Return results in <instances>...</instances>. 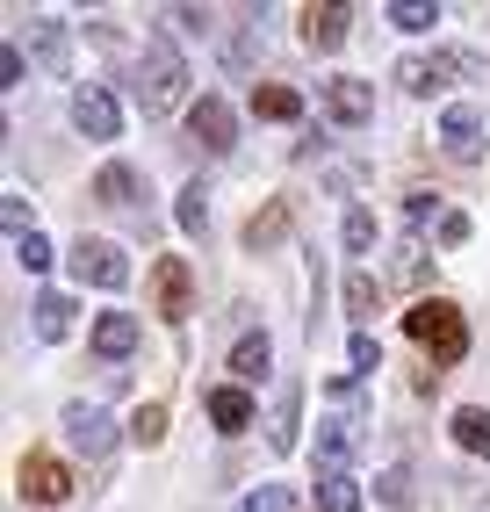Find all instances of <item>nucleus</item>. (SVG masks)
Instances as JSON below:
<instances>
[{
    "instance_id": "nucleus-1",
    "label": "nucleus",
    "mask_w": 490,
    "mask_h": 512,
    "mask_svg": "<svg viewBox=\"0 0 490 512\" xmlns=\"http://www.w3.org/2000/svg\"><path fill=\"white\" fill-rule=\"evenodd\" d=\"M130 101L145 116H166V109H181L188 101V58L173 51L166 37L145 44V58H137V73H130Z\"/></svg>"
},
{
    "instance_id": "nucleus-2",
    "label": "nucleus",
    "mask_w": 490,
    "mask_h": 512,
    "mask_svg": "<svg viewBox=\"0 0 490 512\" xmlns=\"http://www.w3.org/2000/svg\"><path fill=\"white\" fill-rule=\"evenodd\" d=\"M404 332L433 354V375H440V368H454V361L469 354V325H462V311H454L447 296H418L411 311H404Z\"/></svg>"
},
{
    "instance_id": "nucleus-3",
    "label": "nucleus",
    "mask_w": 490,
    "mask_h": 512,
    "mask_svg": "<svg viewBox=\"0 0 490 512\" xmlns=\"http://www.w3.org/2000/svg\"><path fill=\"white\" fill-rule=\"evenodd\" d=\"M188 145L209 152V159H224V152L238 145V116H231V101H224V94L188 101Z\"/></svg>"
},
{
    "instance_id": "nucleus-4",
    "label": "nucleus",
    "mask_w": 490,
    "mask_h": 512,
    "mask_svg": "<svg viewBox=\"0 0 490 512\" xmlns=\"http://www.w3.org/2000/svg\"><path fill=\"white\" fill-rule=\"evenodd\" d=\"M73 282L80 289H123L130 282L123 246H109V238H80V246H73Z\"/></svg>"
},
{
    "instance_id": "nucleus-5",
    "label": "nucleus",
    "mask_w": 490,
    "mask_h": 512,
    "mask_svg": "<svg viewBox=\"0 0 490 512\" xmlns=\"http://www.w3.org/2000/svg\"><path fill=\"white\" fill-rule=\"evenodd\" d=\"M152 303H159V318H173V325L195 311V275H188L181 253H166V260L152 267Z\"/></svg>"
},
{
    "instance_id": "nucleus-6",
    "label": "nucleus",
    "mask_w": 490,
    "mask_h": 512,
    "mask_svg": "<svg viewBox=\"0 0 490 512\" xmlns=\"http://www.w3.org/2000/svg\"><path fill=\"white\" fill-rule=\"evenodd\" d=\"M447 73H476L469 51H433V58H397V87L404 94H433L447 87Z\"/></svg>"
},
{
    "instance_id": "nucleus-7",
    "label": "nucleus",
    "mask_w": 490,
    "mask_h": 512,
    "mask_svg": "<svg viewBox=\"0 0 490 512\" xmlns=\"http://www.w3.org/2000/svg\"><path fill=\"white\" fill-rule=\"evenodd\" d=\"M440 152H447L454 166H476V159H483V116L469 109V101H454V109L440 116Z\"/></svg>"
},
{
    "instance_id": "nucleus-8",
    "label": "nucleus",
    "mask_w": 490,
    "mask_h": 512,
    "mask_svg": "<svg viewBox=\"0 0 490 512\" xmlns=\"http://www.w3.org/2000/svg\"><path fill=\"white\" fill-rule=\"evenodd\" d=\"M73 123H80V138L109 145L116 130H123V109H116V94H109V87H80V94H73Z\"/></svg>"
},
{
    "instance_id": "nucleus-9",
    "label": "nucleus",
    "mask_w": 490,
    "mask_h": 512,
    "mask_svg": "<svg viewBox=\"0 0 490 512\" xmlns=\"http://www.w3.org/2000/svg\"><path fill=\"white\" fill-rule=\"evenodd\" d=\"M22 498H37V505H65V498H73V469L51 462V455H22Z\"/></svg>"
},
{
    "instance_id": "nucleus-10",
    "label": "nucleus",
    "mask_w": 490,
    "mask_h": 512,
    "mask_svg": "<svg viewBox=\"0 0 490 512\" xmlns=\"http://www.w3.org/2000/svg\"><path fill=\"white\" fill-rule=\"evenodd\" d=\"M325 116L346 123V130H361V123L375 116V87H368V80H346V73L325 80Z\"/></svg>"
},
{
    "instance_id": "nucleus-11",
    "label": "nucleus",
    "mask_w": 490,
    "mask_h": 512,
    "mask_svg": "<svg viewBox=\"0 0 490 512\" xmlns=\"http://www.w3.org/2000/svg\"><path fill=\"white\" fill-rule=\"evenodd\" d=\"M65 440H73L80 455H109L116 448V433H109V412H94V404H73V412H65Z\"/></svg>"
},
{
    "instance_id": "nucleus-12",
    "label": "nucleus",
    "mask_w": 490,
    "mask_h": 512,
    "mask_svg": "<svg viewBox=\"0 0 490 512\" xmlns=\"http://www.w3.org/2000/svg\"><path fill=\"white\" fill-rule=\"evenodd\" d=\"M289 224H296V195H274L267 210L245 224V246H253V253H274V246L289 238Z\"/></svg>"
},
{
    "instance_id": "nucleus-13",
    "label": "nucleus",
    "mask_w": 490,
    "mask_h": 512,
    "mask_svg": "<svg viewBox=\"0 0 490 512\" xmlns=\"http://www.w3.org/2000/svg\"><path fill=\"white\" fill-rule=\"evenodd\" d=\"M145 195V174H137V166H123V159H109L94 174V202H109V210H130V202Z\"/></svg>"
},
{
    "instance_id": "nucleus-14",
    "label": "nucleus",
    "mask_w": 490,
    "mask_h": 512,
    "mask_svg": "<svg viewBox=\"0 0 490 512\" xmlns=\"http://www.w3.org/2000/svg\"><path fill=\"white\" fill-rule=\"evenodd\" d=\"M130 347H137V318H130V311H101V318H94V354H101V361H123Z\"/></svg>"
},
{
    "instance_id": "nucleus-15",
    "label": "nucleus",
    "mask_w": 490,
    "mask_h": 512,
    "mask_svg": "<svg viewBox=\"0 0 490 512\" xmlns=\"http://www.w3.org/2000/svg\"><path fill=\"white\" fill-rule=\"evenodd\" d=\"M296 404H303V383L289 375L282 397H274V419H267V448H274V455H289V448H296Z\"/></svg>"
},
{
    "instance_id": "nucleus-16",
    "label": "nucleus",
    "mask_w": 490,
    "mask_h": 512,
    "mask_svg": "<svg viewBox=\"0 0 490 512\" xmlns=\"http://www.w3.org/2000/svg\"><path fill=\"white\" fill-rule=\"evenodd\" d=\"M202 404H209V419H217V433H245V426H253V397H245L238 383H224V390H209Z\"/></svg>"
},
{
    "instance_id": "nucleus-17",
    "label": "nucleus",
    "mask_w": 490,
    "mask_h": 512,
    "mask_svg": "<svg viewBox=\"0 0 490 512\" xmlns=\"http://www.w3.org/2000/svg\"><path fill=\"white\" fill-rule=\"evenodd\" d=\"M346 22H354L346 8H303V44L310 51H339L346 44Z\"/></svg>"
},
{
    "instance_id": "nucleus-18",
    "label": "nucleus",
    "mask_w": 490,
    "mask_h": 512,
    "mask_svg": "<svg viewBox=\"0 0 490 512\" xmlns=\"http://www.w3.org/2000/svg\"><path fill=\"white\" fill-rule=\"evenodd\" d=\"M29 51L44 73H65V22L58 15H29Z\"/></svg>"
},
{
    "instance_id": "nucleus-19",
    "label": "nucleus",
    "mask_w": 490,
    "mask_h": 512,
    "mask_svg": "<svg viewBox=\"0 0 490 512\" xmlns=\"http://www.w3.org/2000/svg\"><path fill=\"white\" fill-rule=\"evenodd\" d=\"M318 505L325 512H361V476L354 469H318Z\"/></svg>"
},
{
    "instance_id": "nucleus-20",
    "label": "nucleus",
    "mask_w": 490,
    "mask_h": 512,
    "mask_svg": "<svg viewBox=\"0 0 490 512\" xmlns=\"http://www.w3.org/2000/svg\"><path fill=\"white\" fill-rule=\"evenodd\" d=\"M354 448H361V426L346 419V412L318 426V455H325V469H346V455H354Z\"/></svg>"
},
{
    "instance_id": "nucleus-21",
    "label": "nucleus",
    "mask_w": 490,
    "mask_h": 512,
    "mask_svg": "<svg viewBox=\"0 0 490 512\" xmlns=\"http://www.w3.org/2000/svg\"><path fill=\"white\" fill-rule=\"evenodd\" d=\"M267 361H274L267 332H245L238 347H231V375H238V383H260V375H267Z\"/></svg>"
},
{
    "instance_id": "nucleus-22",
    "label": "nucleus",
    "mask_w": 490,
    "mask_h": 512,
    "mask_svg": "<svg viewBox=\"0 0 490 512\" xmlns=\"http://www.w3.org/2000/svg\"><path fill=\"white\" fill-rule=\"evenodd\" d=\"M73 332V296L65 289H44L37 296V339H65Z\"/></svg>"
},
{
    "instance_id": "nucleus-23",
    "label": "nucleus",
    "mask_w": 490,
    "mask_h": 512,
    "mask_svg": "<svg viewBox=\"0 0 490 512\" xmlns=\"http://www.w3.org/2000/svg\"><path fill=\"white\" fill-rule=\"evenodd\" d=\"M253 116H267V123H296V116H303V94H296V87H253Z\"/></svg>"
},
{
    "instance_id": "nucleus-24",
    "label": "nucleus",
    "mask_w": 490,
    "mask_h": 512,
    "mask_svg": "<svg viewBox=\"0 0 490 512\" xmlns=\"http://www.w3.org/2000/svg\"><path fill=\"white\" fill-rule=\"evenodd\" d=\"M454 440H462L469 455H490V412L483 404H462V412H454Z\"/></svg>"
},
{
    "instance_id": "nucleus-25",
    "label": "nucleus",
    "mask_w": 490,
    "mask_h": 512,
    "mask_svg": "<svg viewBox=\"0 0 490 512\" xmlns=\"http://www.w3.org/2000/svg\"><path fill=\"white\" fill-rule=\"evenodd\" d=\"M375 303H382V282L375 275H346V311H354L361 325L375 318Z\"/></svg>"
},
{
    "instance_id": "nucleus-26",
    "label": "nucleus",
    "mask_w": 490,
    "mask_h": 512,
    "mask_svg": "<svg viewBox=\"0 0 490 512\" xmlns=\"http://www.w3.org/2000/svg\"><path fill=\"white\" fill-rule=\"evenodd\" d=\"M130 440H137V448H159V440H166V412H159V404H137V412H130Z\"/></svg>"
},
{
    "instance_id": "nucleus-27",
    "label": "nucleus",
    "mask_w": 490,
    "mask_h": 512,
    "mask_svg": "<svg viewBox=\"0 0 490 512\" xmlns=\"http://www.w3.org/2000/svg\"><path fill=\"white\" fill-rule=\"evenodd\" d=\"M375 491H382V505H397V512H411V505H418L411 469H382V476H375Z\"/></svg>"
},
{
    "instance_id": "nucleus-28",
    "label": "nucleus",
    "mask_w": 490,
    "mask_h": 512,
    "mask_svg": "<svg viewBox=\"0 0 490 512\" xmlns=\"http://www.w3.org/2000/svg\"><path fill=\"white\" fill-rule=\"evenodd\" d=\"M390 22L404 29V37H418V29H433V22H440V8H426V0H397Z\"/></svg>"
},
{
    "instance_id": "nucleus-29",
    "label": "nucleus",
    "mask_w": 490,
    "mask_h": 512,
    "mask_svg": "<svg viewBox=\"0 0 490 512\" xmlns=\"http://www.w3.org/2000/svg\"><path fill=\"white\" fill-rule=\"evenodd\" d=\"M173 217H181L188 238H202V231H209V202H202V188H188L181 202H173Z\"/></svg>"
},
{
    "instance_id": "nucleus-30",
    "label": "nucleus",
    "mask_w": 490,
    "mask_h": 512,
    "mask_svg": "<svg viewBox=\"0 0 490 512\" xmlns=\"http://www.w3.org/2000/svg\"><path fill=\"white\" fill-rule=\"evenodd\" d=\"M296 505H303V498H296L289 484H260L253 498H245V512H296Z\"/></svg>"
},
{
    "instance_id": "nucleus-31",
    "label": "nucleus",
    "mask_w": 490,
    "mask_h": 512,
    "mask_svg": "<svg viewBox=\"0 0 490 512\" xmlns=\"http://www.w3.org/2000/svg\"><path fill=\"white\" fill-rule=\"evenodd\" d=\"M339 238H346V253H368V246H375V217H368V210H346Z\"/></svg>"
},
{
    "instance_id": "nucleus-32",
    "label": "nucleus",
    "mask_w": 490,
    "mask_h": 512,
    "mask_svg": "<svg viewBox=\"0 0 490 512\" xmlns=\"http://www.w3.org/2000/svg\"><path fill=\"white\" fill-rule=\"evenodd\" d=\"M15 260L29 267V275H44V267H51V238H22V246H15Z\"/></svg>"
},
{
    "instance_id": "nucleus-33",
    "label": "nucleus",
    "mask_w": 490,
    "mask_h": 512,
    "mask_svg": "<svg viewBox=\"0 0 490 512\" xmlns=\"http://www.w3.org/2000/svg\"><path fill=\"white\" fill-rule=\"evenodd\" d=\"M0 217H8L15 246H22V238H37V231H29V202H22V195H8V202H0Z\"/></svg>"
},
{
    "instance_id": "nucleus-34",
    "label": "nucleus",
    "mask_w": 490,
    "mask_h": 512,
    "mask_svg": "<svg viewBox=\"0 0 490 512\" xmlns=\"http://www.w3.org/2000/svg\"><path fill=\"white\" fill-rule=\"evenodd\" d=\"M354 368H368V375L382 368V339L375 332H354Z\"/></svg>"
},
{
    "instance_id": "nucleus-35",
    "label": "nucleus",
    "mask_w": 490,
    "mask_h": 512,
    "mask_svg": "<svg viewBox=\"0 0 490 512\" xmlns=\"http://www.w3.org/2000/svg\"><path fill=\"white\" fill-rule=\"evenodd\" d=\"M462 238H469V217L447 210V217H440V246H462Z\"/></svg>"
},
{
    "instance_id": "nucleus-36",
    "label": "nucleus",
    "mask_w": 490,
    "mask_h": 512,
    "mask_svg": "<svg viewBox=\"0 0 490 512\" xmlns=\"http://www.w3.org/2000/svg\"><path fill=\"white\" fill-rule=\"evenodd\" d=\"M397 282H426V253H418V246H404V260H397Z\"/></svg>"
},
{
    "instance_id": "nucleus-37",
    "label": "nucleus",
    "mask_w": 490,
    "mask_h": 512,
    "mask_svg": "<svg viewBox=\"0 0 490 512\" xmlns=\"http://www.w3.org/2000/svg\"><path fill=\"white\" fill-rule=\"evenodd\" d=\"M0 87H22V51H15V44L0 51Z\"/></svg>"
},
{
    "instance_id": "nucleus-38",
    "label": "nucleus",
    "mask_w": 490,
    "mask_h": 512,
    "mask_svg": "<svg viewBox=\"0 0 490 512\" xmlns=\"http://www.w3.org/2000/svg\"><path fill=\"white\" fill-rule=\"evenodd\" d=\"M404 217H411V224H426V217H433V195H426V188L404 195Z\"/></svg>"
},
{
    "instance_id": "nucleus-39",
    "label": "nucleus",
    "mask_w": 490,
    "mask_h": 512,
    "mask_svg": "<svg viewBox=\"0 0 490 512\" xmlns=\"http://www.w3.org/2000/svg\"><path fill=\"white\" fill-rule=\"evenodd\" d=\"M173 22H181V29H195V37H202V29H209V8H173Z\"/></svg>"
}]
</instances>
